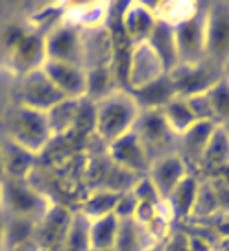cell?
I'll return each mask as SVG.
<instances>
[{
	"instance_id": "obj_37",
	"label": "cell",
	"mask_w": 229,
	"mask_h": 251,
	"mask_svg": "<svg viewBox=\"0 0 229 251\" xmlns=\"http://www.w3.org/2000/svg\"><path fill=\"white\" fill-rule=\"evenodd\" d=\"M222 78H224L229 83V59L226 61V65L222 67Z\"/></svg>"
},
{
	"instance_id": "obj_31",
	"label": "cell",
	"mask_w": 229,
	"mask_h": 251,
	"mask_svg": "<svg viewBox=\"0 0 229 251\" xmlns=\"http://www.w3.org/2000/svg\"><path fill=\"white\" fill-rule=\"evenodd\" d=\"M214 129H216V124H214V122H196L190 129H187V131L181 135L185 151H187L190 157H196L198 161H200V157L204 153V150H205L207 142H209Z\"/></svg>"
},
{
	"instance_id": "obj_23",
	"label": "cell",
	"mask_w": 229,
	"mask_h": 251,
	"mask_svg": "<svg viewBox=\"0 0 229 251\" xmlns=\"http://www.w3.org/2000/svg\"><path fill=\"white\" fill-rule=\"evenodd\" d=\"M200 163L211 170H220L229 163V139L224 126H216L200 157Z\"/></svg>"
},
{
	"instance_id": "obj_35",
	"label": "cell",
	"mask_w": 229,
	"mask_h": 251,
	"mask_svg": "<svg viewBox=\"0 0 229 251\" xmlns=\"http://www.w3.org/2000/svg\"><path fill=\"white\" fill-rule=\"evenodd\" d=\"M185 100H187L190 111H192V115H194V118H196L198 122H214L207 93L196 94V96H190V98H185Z\"/></svg>"
},
{
	"instance_id": "obj_15",
	"label": "cell",
	"mask_w": 229,
	"mask_h": 251,
	"mask_svg": "<svg viewBox=\"0 0 229 251\" xmlns=\"http://www.w3.org/2000/svg\"><path fill=\"white\" fill-rule=\"evenodd\" d=\"M133 131L144 144V148L150 155V161H153V153L165 148L174 135L170 131L161 111H141Z\"/></svg>"
},
{
	"instance_id": "obj_18",
	"label": "cell",
	"mask_w": 229,
	"mask_h": 251,
	"mask_svg": "<svg viewBox=\"0 0 229 251\" xmlns=\"http://www.w3.org/2000/svg\"><path fill=\"white\" fill-rule=\"evenodd\" d=\"M148 47L155 52L159 57V61L163 65L165 72H172L178 67V48H176V39H174V26L157 21L155 28L152 30L150 37H148Z\"/></svg>"
},
{
	"instance_id": "obj_33",
	"label": "cell",
	"mask_w": 229,
	"mask_h": 251,
	"mask_svg": "<svg viewBox=\"0 0 229 251\" xmlns=\"http://www.w3.org/2000/svg\"><path fill=\"white\" fill-rule=\"evenodd\" d=\"M207 98L211 103L213 118L216 126L229 124V83L224 78H220L209 91Z\"/></svg>"
},
{
	"instance_id": "obj_5",
	"label": "cell",
	"mask_w": 229,
	"mask_h": 251,
	"mask_svg": "<svg viewBox=\"0 0 229 251\" xmlns=\"http://www.w3.org/2000/svg\"><path fill=\"white\" fill-rule=\"evenodd\" d=\"M48 207L47 200L24 179L2 181V209H6L9 216L37 222L45 216Z\"/></svg>"
},
{
	"instance_id": "obj_17",
	"label": "cell",
	"mask_w": 229,
	"mask_h": 251,
	"mask_svg": "<svg viewBox=\"0 0 229 251\" xmlns=\"http://www.w3.org/2000/svg\"><path fill=\"white\" fill-rule=\"evenodd\" d=\"M129 94L133 96L141 111H161L168 102H172L176 96V89L168 74L153 79L139 89H131Z\"/></svg>"
},
{
	"instance_id": "obj_6",
	"label": "cell",
	"mask_w": 229,
	"mask_h": 251,
	"mask_svg": "<svg viewBox=\"0 0 229 251\" xmlns=\"http://www.w3.org/2000/svg\"><path fill=\"white\" fill-rule=\"evenodd\" d=\"M205 11L207 6L200 4L198 11L190 19L174 26L178 59L183 65L205 61Z\"/></svg>"
},
{
	"instance_id": "obj_21",
	"label": "cell",
	"mask_w": 229,
	"mask_h": 251,
	"mask_svg": "<svg viewBox=\"0 0 229 251\" xmlns=\"http://www.w3.org/2000/svg\"><path fill=\"white\" fill-rule=\"evenodd\" d=\"M120 220V218H119ZM152 235L135 218H124L119 222V233L113 251H146Z\"/></svg>"
},
{
	"instance_id": "obj_34",
	"label": "cell",
	"mask_w": 229,
	"mask_h": 251,
	"mask_svg": "<svg viewBox=\"0 0 229 251\" xmlns=\"http://www.w3.org/2000/svg\"><path fill=\"white\" fill-rule=\"evenodd\" d=\"M218 209H220V203H218V198H216V192H214L213 188V183L200 185L192 216H209V214H213Z\"/></svg>"
},
{
	"instance_id": "obj_32",
	"label": "cell",
	"mask_w": 229,
	"mask_h": 251,
	"mask_svg": "<svg viewBox=\"0 0 229 251\" xmlns=\"http://www.w3.org/2000/svg\"><path fill=\"white\" fill-rule=\"evenodd\" d=\"M6 218V216H4ZM35 233V222L33 220L9 216L6 218V251H13L23 248Z\"/></svg>"
},
{
	"instance_id": "obj_38",
	"label": "cell",
	"mask_w": 229,
	"mask_h": 251,
	"mask_svg": "<svg viewBox=\"0 0 229 251\" xmlns=\"http://www.w3.org/2000/svg\"><path fill=\"white\" fill-rule=\"evenodd\" d=\"M0 211H2V181H0Z\"/></svg>"
},
{
	"instance_id": "obj_16",
	"label": "cell",
	"mask_w": 229,
	"mask_h": 251,
	"mask_svg": "<svg viewBox=\"0 0 229 251\" xmlns=\"http://www.w3.org/2000/svg\"><path fill=\"white\" fill-rule=\"evenodd\" d=\"M72 214L63 207L57 205H50L45 216L39 220V250H59L63 246L67 229L71 224Z\"/></svg>"
},
{
	"instance_id": "obj_19",
	"label": "cell",
	"mask_w": 229,
	"mask_h": 251,
	"mask_svg": "<svg viewBox=\"0 0 229 251\" xmlns=\"http://www.w3.org/2000/svg\"><path fill=\"white\" fill-rule=\"evenodd\" d=\"M33 153L17 146L15 142L0 141V159L6 179H24L33 166Z\"/></svg>"
},
{
	"instance_id": "obj_29",
	"label": "cell",
	"mask_w": 229,
	"mask_h": 251,
	"mask_svg": "<svg viewBox=\"0 0 229 251\" xmlns=\"http://www.w3.org/2000/svg\"><path fill=\"white\" fill-rule=\"evenodd\" d=\"M200 8L196 2H153L152 9L157 17V21L176 26L194 15Z\"/></svg>"
},
{
	"instance_id": "obj_12",
	"label": "cell",
	"mask_w": 229,
	"mask_h": 251,
	"mask_svg": "<svg viewBox=\"0 0 229 251\" xmlns=\"http://www.w3.org/2000/svg\"><path fill=\"white\" fill-rule=\"evenodd\" d=\"M189 176L187 163L183 161V157L174 155V153H166V155L155 157L150 163V170L146 174V177L150 179L153 188L157 190L161 200H166L174 192V188Z\"/></svg>"
},
{
	"instance_id": "obj_11",
	"label": "cell",
	"mask_w": 229,
	"mask_h": 251,
	"mask_svg": "<svg viewBox=\"0 0 229 251\" xmlns=\"http://www.w3.org/2000/svg\"><path fill=\"white\" fill-rule=\"evenodd\" d=\"M163 74H166L165 69H163L155 52L148 47V43H141V45L131 47L126 63V91L139 89V87L146 85L153 79L161 78Z\"/></svg>"
},
{
	"instance_id": "obj_26",
	"label": "cell",
	"mask_w": 229,
	"mask_h": 251,
	"mask_svg": "<svg viewBox=\"0 0 229 251\" xmlns=\"http://www.w3.org/2000/svg\"><path fill=\"white\" fill-rule=\"evenodd\" d=\"M161 113H163L168 127H170V131L174 135H179V137L198 122L194 115H192V111H190L187 100L179 98V96H176L172 102L166 103L165 107L161 109Z\"/></svg>"
},
{
	"instance_id": "obj_8",
	"label": "cell",
	"mask_w": 229,
	"mask_h": 251,
	"mask_svg": "<svg viewBox=\"0 0 229 251\" xmlns=\"http://www.w3.org/2000/svg\"><path fill=\"white\" fill-rule=\"evenodd\" d=\"M229 59V6L211 4L205 11V61L220 69Z\"/></svg>"
},
{
	"instance_id": "obj_41",
	"label": "cell",
	"mask_w": 229,
	"mask_h": 251,
	"mask_svg": "<svg viewBox=\"0 0 229 251\" xmlns=\"http://www.w3.org/2000/svg\"><path fill=\"white\" fill-rule=\"evenodd\" d=\"M109 251H113V250H109Z\"/></svg>"
},
{
	"instance_id": "obj_27",
	"label": "cell",
	"mask_w": 229,
	"mask_h": 251,
	"mask_svg": "<svg viewBox=\"0 0 229 251\" xmlns=\"http://www.w3.org/2000/svg\"><path fill=\"white\" fill-rule=\"evenodd\" d=\"M79 98H65L59 103H55L50 111H47V120L50 126L52 135L67 133L74 129V122H76V113H78Z\"/></svg>"
},
{
	"instance_id": "obj_20",
	"label": "cell",
	"mask_w": 229,
	"mask_h": 251,
	"mask_svg": "<svg viewBox=\"0 0 229 251\" xmlns=\"http://www.w3.org/2000/svg\"><path fill=\"white\" fill-rule=\"evenodd\" d=\"M109 4L103 2H81V4H67L65 6L63 19L69 23L79 26L81 30L98 28L103 26V23L109 17Z\"/></svg>"
},
{
	"instance_id": "obj_28",
	"label": "cell",
	"mask_w": 229,
	"mask_h": 251,
	"mask_svg": "<svg viewBox=\"0 0 229 251\" xmlns=\"http://www.w3.org/2000/svg\"><path fill=\"white\" fill-rule=\"evenodd\" d=\"M91 220L81 212L71 218L61 251H91Z\"/></svg>"
},
{
	"instance_id": "obj_24",
	"label": "cell",
	"mask_w": 229,
	"mask_h": 251,
	"mask_svg": "<svg viewBox=\"0 0 229 251\" xmlns=\"http://www.w3.org/2000/svg\"><path fill=\"white\" fill-rule=\"evenodd\" d=\"M120 220L113 214L91 220V251H109L115 248Z\"/></svg>"
},
{
	"instance_id": "obj_1",
	"label": "cell",
	"mask_w": 229,
	"mask_h": 251,
	"mask_svg": "<svg viewBox=\"0 0 229 251\" xmlns=\"http://www.w3.org/2000/svg\"><path fill=\"white\" fill-rule=\"evenodd\" d=\"M96 126L95 131L105 144L129 133L141 115V109L133 96L126 89H117L105 98L95 102Z\"/></svg>"
},
{
	"instance_id": "obj_10",
	"label": "cell",
	"mask_w": 229,
	"mask_h": 251,
	"mask_svg": "<svg viewBox=\"0 0 229 251\" xmlns=\"http://www.w3.org/2000/svg\"><path fill=\"white\" fill-rule=\"evenodd\" d=\"M107 153H109L111 161L119 166L120 170L127 174H144L146 176L150 170V155L133 129L129 133L119 137L117 141L109 142Z\"/></svg>"
},
{
	"instance_id": "obj_22",
	"label": "cell",
	"mask_w": 229,
	"mask_h": 251,
	"mask_svg": "<svg viewBox=\"0 0 229 251\" xmlns=\"http://www.w3.org/2000/svg\"><path fill=\"white\" fill-rule=\"evenodd\" d=\"M198 188H200V183L189 174V176L174 188V192L166 198V203L170 207L174 218L181 220V218L192 216L194 203H196V196H198Z\"/></svg>"
},
{
	"instance_id": "obj_40",
	"label": "cell",
	"mask_w": 229,
	"mask_h": 251,
	"mask_svg": "<svg viewBox=\"0 0 229 251\" xmlns=\"http://www.w3.org/2000/svg\"><path fill=\"white\" fill-rule=\"evenodd\" d=\"M224 129H226V133H228V139H229V124H228V126H224Z\"/></svg>"
},
{
	"instance_id": "obj_14",
	"label": "cell",
	"mask_w": 229,
	"mask_h": 251,
	"mask_svg": "<svg viewBox=\"0 0 229 251\" xmlns=\"http://www.w3.org/2000/svg\"><path fill=\"white\" fill-rule=\"evenodd\" d=\"M120 24L126 33L127 41L133 45L146 43L152 30L157 24V17L152 9V4L146 2H131L124 6V11L120 13Z\"/></svg>"
},
{
	"instance_id": "obj_30",
	"label": "cell",
	"mask_w": 229,
	"mask_h": 251,
	"mask_svg": "<svg viewBox=\"0 0 229 251\" xmlns=\"http://www.w3.org/2000/svg\"><path fill=\"white\" fill-rule=\"evenodd\" d=\"M120 194L122 192H113L109 188L98 190V192H95L83 203L81 214L87 216L89 220H96V218H102V216H107V214H113L115 207H117V203H119L120 200Z\"/></svg>"
},
{
	"instance_id": "obj_4",
	"label": "cell",
	"mask_w": 229,
	"mask_h": 251,
	"mask_svg": "<svg viewBox=\"0 0 229 251\" xmlns=\"http://www.w3.org/2000/svg\"><path fill=\"white\" fill-rule=\"evenodd\" d=\"M45 61L71 63L83 69L81 28L65 19L50 28L45 35Z\"/></svg>"
},
{
	"instance_id": "obj_3",
	"label": "cell",
	"mask_w": 229,
	"mask_h": 251,
	"mask_svg": "<svg viewBox=\"0 0 229 251\" xmlns=\"http://www.w3.org/2000/svg\"><path fill=\"white\" fill-rule=\"evenodd\" d=\"M9 65L19 78L32 71H37L45 63V35L39 31L9 30L6 39Z\"/></svg>"
},
{
	"instance_id": "obj_39",
	"label": "cell",
	"mask_w": 229,
	"mask_h": 251,
	"mask_svg": "<svg viewBox=\"0 0 229 251\" xmlns=\"http://www.w3.org/2000/svg\"><path fill=\"white\" fill-rule=\"evenodd\" d=\"M4 177V170H2V159H0V181Z\"/></svg>"
},
{
	"instance_id": "obj_9",
	"label": "cell",
	"mask_w": 229,
	"mask_h": 251,
	"mask_svg": "<svg viewBox=\"0 0 229 251\" xmlns=\"http://www.w3.org/2000/svg\"><path fill=\"white\" fill-rule=\"evenodd\" d=\"M172 79L176 94L179 98H190L196 94H205L211 87L222 78V71L209 61L196 65H183L179 63L172 72H168Z\"/></svg>"
},
{
	"instance_id": "obj_36",
	"label": "cell",
	"mask_w": 229,
	"mask_h": 251,
	"mask_svg": "<svg viewBox=\"0 0 229 251\" xmlns=\"http://www.w3.org/2000/svg\"><path fill=\"white\" fill-rule=\"evenodd\" d=\"M0 251H6V218L0 211Z\"/></svg>"
},
{
	"instance_id": "obj_13",
	"label": "cell",
	"mask_w": 229,
	"mask_h": 251,
	"mask_svg": "<svg viewBox=\"0 0 229 251\" xmlns=\"http://www.w3.org/2000/svg\"><path fill=\"white\" fill-rule=\"evenodd\" d=\"M41 69L65 98H74V100L85 98V91H87L85 69L59 61H45Z\"/></svg>"
},
{
	"instance_id": "obj_25",
	"label": "cell",
	"mask_w": 229,
	"mask_h": 251,
	"mask_svg": "<svg viewBox=\"0 0 229 251\" xmlns=\"http://www.w3.org/2000/svg\"><path fill=\"white\" fill-rule=\"evenodd\" d=\"M87 76V91H85V98L91 102H98L105 98L107 94L117 91V76L111 67H95L85 71Z\"/></svg>"
},
{
	"instance_id": "obj_2",
	"label": "cell",
	"mask_w": 229,
	"mask_h": 251,
	"mask_svg": "<svg viewBox=\"0 0 229 251\" xmlns=\"http://www.w3.org/2000/svg\"><path fill=\"white\" fill-rule=\"evenodd\" d=\"M4 139L37 155L47 148L52 139V131L47 120V113L30 109L24 105H13L2 118Z\"/></svg>"
},
{
	"instance_id": "obj_7",
	"label": "cell",
	"mask_w": 229,
	"mask_h": 251,
	"mask_svg": "<svg viewBox=\"0 0 229 251\" xmlns=\"http://www.w3.org/2000/svg\"><path fill=\"white\" fill-rule=\"evenodd\" d=\"M15 98L17 105H24V107L41 111V113H47L55 103L65 100V96L57 91V87L50 81L43 69L28 72L19 78Z\"/></svg>"
}]
</instances>
